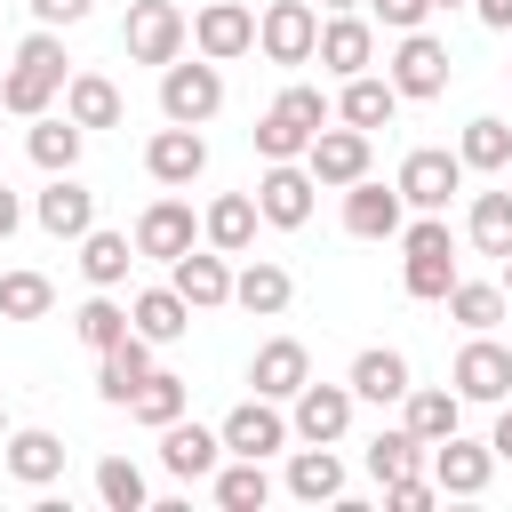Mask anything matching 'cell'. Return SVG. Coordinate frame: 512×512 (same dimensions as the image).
<instances>
[{
    "instance_id": "13",
    "label": "cell",
    "mask_w": 512,
    "mask_h": 512,
    "mask_svg": "<svg viewBox=\"0 0 512 512\" xmlns=\"http://www.w3.org/2000/svg\"><path fill=\"white\" fill-rule=\"evenodd\" d=\"M304 168H312V184H360L368 176V128H344V120H328L312 144H304Z\"/></svg>"
},
{
    "instance_id": "8",
    "label": "cell",
    "mask_w": 512,
    "mask_h": 512,
    "mask_svg": "<svg viewBox=\"0 0 512 512\" xmlns=\"http://www.w3.org/2000/svg\"><path fill=\"white\" fill-rule=\"evenodd\" d=\"M248 48H256V8H248V0H208V8L192 16V56L240 64Z\"/></svg>"
},
{
    "instance_id": "1",
    "label": "cell",
    "mask_w": 512,
    "mask_h": 512,
    "mask_svg": "<svg viewBox=\"0 0 512 512\" xmlns=\"http://www.w3.org/2000/svg\"><path fill=\"white\" fill-rule=\"evenodd\" d=\"M64 64H72V56H64V40H56L48 24H32V32H24V48H16V64H8V80H0V104H8L16 120H40V112L56 104V88L72 80Z\"/></svg>"
},
{
    "instance_id": "34",
    "label": "cell",
    "mask_w": 512,
    "mask_h": 512,
    "mask_svg": "<svg viewBox=\"0 0 512 512\" xmlns=\"http://www.w3.org/2000/svg\"><path fill=\"white\" fill-rule=\"evenodd\" d=\"M64 112H72L80 128H120L128 104H120V88H112L104 72H72V80H64Z\"/></svg>"
},
{
    "instance_id": "33",
    "label": "cell",
    "mask_w": 512,
    "mask_h": 512,
    "mask_svg": "<svg viewBox=\"0 0 512 512\" xmlns=\"http://www.w3.org/2000/svg\"><path fill=\"white\" fill-rule=\"evenodd\" d=\"M0 464H8L24 488H48V480L64 472V440L40 432V424H32V432H8V456H0Z\"/></svg>"
},
{
    "instance_id": "44",
    "label": "cell",
    "mask_w": 512,
    "mask_h": 512,
    "mask_svg": "<svg viewBox=\"0 0 512 512\" xmlns=\"http://www.w3.org/2000/svg\"><path fill=\"white\" fill-rule=\"evenodd\" d=\"M56 288L40 272H0V320H48Z\"/></svg>"
},
{
    "instance_id": "6",
    "label": "cell",
    "mask_w": 512,
    "mask_h": 512,
    "mask_svg": "<svg viewBox=\"0 0 512 512\" xmlns=\"http://www.w3.org/2000/svg\"><path fill=\"white\" fill-rule=\"evenodd\" d=\"M392 184H400V200H408L416 216H440V208H448V192H464V160H456L448 144H416V152L400 160V176H392Z\"/></svg>"
},
{
    "instance_id": "12",
    "label": "cell",
    "mask_w": 512,
    "mask_h": 512,
    "mask_svg": "<svg viewBox=\"0 0 512 512\" xmlns=\"http://www.w3.org/2000/svg\"><path fill=\"white\" fill-rule=\"evenodd\" d=\"M288 432H296V440H328V448H336V440L352 432V384H312V376H304V384H296V400H288Z\"/></svg>"
},
{
    "instance_id": "14",
    "label": "cell",
    "mask_w": 512,
    "mask_h": 512,
    "mask_svg": "<svg viewBox=\"0 0 512 512\" xmlns=\"http://www.w3.org/2000/svg\"><path fill=\"white\" fill-rule=\"evenodd\" d=\"M400 224H408L400 184H376V176L344 184V232H352V240H400Z\"/></svg>"
},
{
    "instance_id": "4",
    "label": "cell",
    "mask_w": 512,
    "mask_h": 512,
    "mask_svg": "<svg viewBox=\"0 0 512 512\" xmlns=\"http://www.w3.org/2000/svg\"><path fill=\"white\" fill-rule=\"evenodd\" d=\"M184 40H192V16L176 0H128V24H120L128 64H176Z\"/></svg>"
},
{
    "instance_id": "40",
    "label": "cell",
    "mask_w": 512,
    "mask_h": 512,
    "mask_svg": "<svg viewBox=\"0 0 512 512\" xmlns=\"http://www.w3.org/2000/svg\"><path fill=\"white\" fill-rule=\"evenodd\" d=\"M464 232H472L480 256H512V192H480L472 216H464Z\"/></svg>"
},
{
    "instance_id": "24",
    "label": "cell",
    "mask_w": 512,
    "mask_h": 512,
    "mask_svg": "<svg viewBox=\"0 0 512 512\" xmlns=\"http://www.w3.org/2000/svg\"><path fill=\"white\" fill-rule=\"evenodd\" d=\"M144 376H152V336H136V328H128L120 344H104V352H96V392H104L112 408H128V392H136Z\"/></svg>"
},
{
    "instance_id": "37",
    "label": "cell",
    "mask_w": 512,
    "mask_h": 512,
    "mask_svg": "<svg viewBox=\"0 0 512 512\" xmlns=\"http://www.w3.org/2000/svg\"><path fill=\"white\" fill-rule=\"evenodd\" d=\"M456 160H464V168H480V176H496V168H512V128H504L496 112H480V120H464V136H456Z\"/></svg>"
},
{
    "instance_id": "32",
    "label": "cell",
    "mask_w": 512,
    "mask_h": 512,
    "mask_svg": "<svg viewBox=\"0 0 512 512\" xmlns=\"http://www.w3.org/2000/svg\"><path fill=\"white\" fill-rule=\"evenodd\" d=\"M80 144H88V128H80L72 112H64V120H56V112H40V120H32V136H24V152H32V160H40L48 176L80 168Z\"/></svg>"
},
{
    "instance_id": "19",
    "label": "cell",
    "mask_w": 512,
    "mask_h": 512,
    "mask_svg": "<svg viewBox=\"0 0 512 512\" xmlns=\"http://www.w3.org/2000/svg\"><path fill=\"white\" fill-rule=\"evenodd\" d=\"M128 240H136V256H160V264H176V256L200 240V224H192V208H184V200H152V208L136 216V232H128Z\"/></svg>"
},
{
    "instance_id": "31",
    "label": "cell",
    "mask_w": 512,
    "mask_h": 512,
    "mask_svg": "<svg viewBox=\"0 0 512 512\" xmlns=\"http://www.w3.org/2000/svg\"><path fill=\"white\" fill-rule=\"evenodd\" d=\"M128 328L152 336V344H176V336L192 328V304H184L176 288H136V296H128Z\"/></svg>"
},
{
    "instance_id": "22",
    "label": "cell",
    "mask_w": 512,
    "mask_h": 512,
    "mask_svg": "<svg viewBox=\"0 0 512 512\" xmlns=\"http://www.w3.org/2000/svg\"><path fill=\"white\" fill-rule=\"evenodd\" d=\"M160 464L176 472V480H208L216 464H224V432H208V424H160Z\"/></svg>"
},
{
    "instance_id": "2",
    "label": "cell",
    "mask_w": 512,
    "mask_h": 512,
    "mask_svg": "<svg viewBox=\"0 0 512 512\" xmlns=\"http://www.w3.org/2000/svg\"><path fill=\"white\" fill-rule=\"evenodd\" d=\"M328 120H336V104H328L312 80H288V88L272 96V112L256 120V152H264V160H304V144H312Z\"/></svg>"
},
{
    "instance_id": "29",
    "label": "cell",
    "mask_w": 512,
    "mask_h": 512,
    "mask_svg": "<svg viewBox=\"0 0 512 512\" xmlns=\"http://www.w3.org/2000/svg\"><path fill=\"white\" fill-rule=\"evenodd\" d=\"M256 192H216L208 200V216H200V232H208V248H224V256H248V240H256Z\"/></svg>"
},
{
    "instance_id": "17",
    "label": "cell",
    "mask_w": 512,
    "mask_h": 512,
    "mask_svg": "<svg viewBox=\"0 0 512 512\" xmlns=\"http://www.w3.org/2000/svg\"><path fill=\"white\" fill-rule=\"evenodd\" d=\"M216 432H224V448H232V456H272V448H288V440H296V432H288V416H280V400H264V392H248Z\"/></svg>"
},
{
    "instance_id": "42",
    "label": "cell",
    "mask_w": 512,
    "mask_h": 512,
    "mask_svg": "<svg viewBox=\"0 0 512 512\" xmlns=\"http://www.w3.org/2000/svg\"><path fill=\"white\" fill-rule=\"evenodd\" d=\"M368 472H376V480H400V472H424V440H416L408 424H392V432H376V440H368Z\"/></svg>"
},
{
    "instance_id": "15",
    "label": "cell",
    "mask_w": 512,
    "mask_h": 512,
    "mask_svg": "<svg viewBox=\"0 0 512 512\" xmlns=\"http://www.w3.org/2000/svg\"><path fill=\"white\" fill-rule=\"evenodd\" d=\"M448 384H456L464 400H512V352H504V344H496L488 328H472V344L456 352Z\"/></svg>"
},
{
    "instance_id": "50",
    "label": "cell",
    "mask_w": 512,
    "mask_h": 512,
    "mask_svg": "<svg viewBox=\"0 0 512 512\" xmlns=\"http://www.w3.org/2000/svg\"><path fill=\"white\" fill-rule=\"evenodd\" d=\"M16 224H24V208H16V192H8V184H0V240H8V232H16Z\"/></svg>"
},
{
    "instance_id": "28",
    "label": "cell",
    "mask_w": 512,
    "mask_h": 512,
    "mask_svg": "<svg viewBox=\"0 0 512 512\" xmlns=\"http://www.w3.org/2000/svg\"><path fill=\"white\" fill-rule=\"evenodd\" d=\"M392 112H400V88H392V80H376V72H352V80H344V96H336V120H344V128H368V136H376V128H392Z\"/></svg>"
},
{
    "instance_id": "49",
    "label": "cell",
    "mask_w": 512,
    "mask_h": 512,
    "mask_svg": "<svg viewBox=\"0 0 512 512\" xmlns=\"http://www.w3.org/2000/svg\"><path fill=\"white\" fill-rule=\"evenodd\" d=\"M488 448H496V464H512V400H504V416H496V432H488Z\"/></svg>"
},
{
    "instance_id": "11",
    "label": "cell",
    "mask_w": 512,
    "mask_h": 512,
    "mask_svg": "<svg viewBox=\"0 0 512 512\" xmlns=\"http://www.w3.org/2000/svg\"><path fill=\"white\" fill-rule=\"evenodd\" d=\"M312 168H296V160H264V176H256V216L264 224H280V232H296V224H312Z\"/></svg>"
},
{
    "instance_id": "43",
    "label": "cell",
    "mask_w": 512,
    "mask_h": 512,
    "mask_svg": "<svg viewBox=\"0 0 512 512\" xmlns=\"http://www.w3.org/2000/svg\"><path fill=\"white\" fill-rule=\"evenodd\" d=\"M96 496H104L112 512H144V504H152V480H144L128 456H104V464H96Z\"/></svg>"
},
{
    "instance_id": "21",
    "label": "cell",
    "mask_w": 512,
    "mask_h": 512,
    "mask_svg": "<svg viewBox=\"0 0 512 512\" xmlns=\"http://www.w3.org/2000/svg\"><path fill=\"white\" fill-rule=\"evenodd\" d=\"M400 424L432 448V440H448V432L464 424V392H456V384H408V392H400Z\"/></svg>"
},
{
    "instance_id": "20",
    "label": "cell",
    "mask_w": 512,
    "mask_h": 512,
    "mask_svg": "<svg viewBox=\"0 0 512 512\" xmlns=\"http://www.w3.org/2000/svg\"><path fill=\"white\" fill-rule=\"evenodd\" d=\"M168 288H176L192 312H216V304H232V264H224V248H216V256L184 248V256L168 264Z\"/></svg>"
},
{
    "instance_id": "48",
    "label": "cell",
    "mask_w": 512,
    "mask_h": 512,
    "mask_svg": "<svg viewBox=\"0 0 512 512\" xmlns=\"http://www.w3.org/2000/svg\"><path fill=\"white\" fill-rule=\"evenodd\" d=\"M472 16H480L488 32H512V0H472Z\"/></svg>"
},
{
    "instance_id": "10",
    "label": "cell",
    "mask_w": 512,
    "mask_h": 512,
    "mask_svg": "<svg viewBox=\"0 0 512 512\" xmlns=\"http://www.w3.org/2000/svg\"><path fill=\"white\" fill-rule=\"evenodd\" d=\"M424 472H432V488H440V496H480V488H488V472H496V448H488V440L448 432V440H432V448H424Z\"/></svg>"
},
{
    "instance_id": "38",
    "label": "cell",
    "mask_w": 512,
    "mask_h": 512,
    "mask_svg": "<svg viewBox=\"0 0 512 512\" xmlns=\"http://www.w3.org/2000/svg\"><path fill=\"white\" fill-rule=\"evenodd\" d=\"M440 304H448L456 328H496V320H504V288H496V280H448Z\"/></svg>"
},
{
    "instance_id": "53",
    "label": "cell",
    "mask_w": 512,
    "mask_h": 512,
    "mask_svg": "<svg viewBox=\"0 0 512 512\" xmlns=\"http://www.w3.org/2000/svg\"><path fill=\"white\" fill-rule=\"evenodd\" d=\"M0 440H8V408H0Z\"/></svg>"
},
{
    "instance_id": "18",
    "label": "cell",
    "mask_w": 512,
    "mask_h": 512,
    "mask_svg": "<svg viewBox=\"0 0 512 512\" xmlns=\"http://www.w3.org/2000/svg\"><path fill=\"white\" fill-rule=\"evenodd\" d=\"M144 168H152V184H168V192H176V184H192V176L208 168V136H200V128H184V120H168V128L144 144Z\"/></svg>"
},
{
    "instance_id": "51",
    "label": "cell",
    "mask_w": 512,
    "mask_h": 512,
    "mask_svg": "<svg viewBox=\"0 0 512 512\" xmlns=\"http://www.w3.org/2000/svg\"><path fill=\"white\" fill-rule=\"evenodd\" d=\"M496 288H504V304H512V256H496Z\"/></svg>"
},
{
    "instance_id": "5",
    "label": "cell",
    "mask_w": 512,
    "mask_h": 512,
    "mask_svg": "<svg viewBox=\"0 0 512 512\" xmlns=\"http://www.w3.org/2000/svg\"><path fill=\"white\" fill-rule=\"evenodd\" d=\"M160 112L168 120H184V128H208L216 112H224V72L208 64V56H176V64H160Z\"/></svg>"
},
{
    "instance_id": "36",
    "label": "cell",
    "mask_w": 512,
    "mask_h": 512,
    "mask_svg": "<svg viewBox=\"0 0 512 512\" xmlns=\"http://www.w3.org/2000/svg\"><path fill=\"white\" fill-rule=\"evenodd\" d=\"M216 504H224V512H264V504H272V472H264V456H232V464H216Z\"/></svg>"
},
{
    "instance_id": "23",
    "label": "cell",
    "mask_w": 512,
    "mask_h": 512,
    "mask_svg": "<svg viewBox=\"0 0 512 512\" xmlns=\"http://www.w3.org/2000/svg\"><path fill=\"white\" fill-rule=\"evenodd\" d=\"M288 296H296V280H288V264H272V256H248V264L232 272V304L256 312V320H280Z\"/></svg>"
},
{
    "instance_id": "54",
    "label": "cell",
    "mask_w": 512,
    "mask_h": 512,
    "mask_svg": "<svg viewBox=\"0 0 512 512\" xmlns=\"http://www.w3.org/2000/svg\"><path fill=\"white\" fill-rule=\"evenodd\" d=\"M432 8H456V0H432Z\"/></svg>"
},
{
    "instance_id": "47",
    "label": "cell",
    "mask_w": 512,
    "mask_h": 512,
    "mask_svg": "<svg viewBox=\"0 0 512 512\" xmlns=\"http://www.w3.org/2000/svg\"><path fill=\"white\" fill-rule=\"evenodd\" d=\"M24 8H32V24H48V32H64V24H80V16L96 8V0H24Z\"/></svg>"
},
{
    "instance_id": "30",
    "label": "cell",
    "mask_w": 512,
    "mask_h": 512,
    "mask_svg": "<svg viewBox=\"0 0 512 512\" xmlns=\"http://www.w3.org/2000/svg\"><path fill=\"white\" fill-rule=\"evenodd\" d=\"M352 400H376V408H392L400 392H408V352H392V344H368L360 360H352Z\"/></svg>"
},
{
    "instance_id": "39",
    "label": "cell",
    "mask_w": 512,
    "mask_h": 512,
    "mask_svg": "<svg viewBox=\"0 0 512 512\" xmlns=\"http://www.w3.org/2000/svg\"><path fill=\"white\" fill-rule=\"evenodd\" d=\"M128 416H136V424H152V432H160V424H176V416H184V376L152 368V376L128 392Z\"/></svg>"
},
{
    "instance_id": "9",
    "label": "cell",
    "mask_w": 512,
    "mask_h": 512,
    "mask_svg": "<svg viewBox=\"0 0 512 512\" xmlns=\"http://www.w3.org/2000/svg\"><path fill=\"white\" fill-rule=\"evenodd\" d=\"M312 40H320V8H312V0H264L256 48H264L272 64H312Z\"/></svg>"
},
{
    "instance_id": "25",
    "label": "cell",
    "mask_w": 512,
    "mask_h": 512,
    "mask_svg": "<svg viewBox=\"0 0 512 512\" xmlns=\"http://www.w3.org/2000/svg\"><path fill=\"white\" fill-rule=\"evenodd\" d=\"M304 376H312V352H304L296 336H272V344H256V360H248V384H256L264 400H296Z\"/></svg>"
},
{
    "instance_id": "16",
    "label": "cell",
    "mask_w": 512,
    "mask_h": 512,
    "mask_svg": "<svg viewBox=\"0 0 512 512\" xmlns=\"http://www.w3.org/2000/svg\"><path fill=\"white\" fill-rule=\"evenodd\" d=\"M312 56H320V64L336 72V80H352V72H368V64H376V24H368L360 8H336V16L320 24Z\"/></svg>"
},
{
    "instance_id": "41",
    "label": "cell",
    "mask_w": 512,
    "mask_h": 512,
    "mask_svg": "<svg viewBox=\"0 0 512 512\" xmlns=\"http://www.w3.org/2000/svg\"><path fill=\"white\" fill-rule=\"evenodd\" d=\"M72 336L88 344V352H104V344H120L128 336V304H112V288H96L80 312H72Z\"/></svg>"
},
{
    "instance_id": "46",
    "label": "cell",
    "mask_w": 512,
    "mask_h": 512,
    "mask_svg": "<svg viewBox=\"0 0 512 512\" xmlns=\"http://www.w3.org/2000/svg\"><path fill=\"white\" fill-rule=\"evenodd\" d=\"M360 8H368L384 32H416V24L432 16V0H360Z\"/></svg>"
},
{
    "instance_id": "26",
    "label": "cell",
    "mask_w": 512,
    "mask_h": 512,
    "mask_svg": "<svg viewBox=\"0 0 512 512\" xmlns=\"http://www.w3.org/2000/svg\"><path fill=\"white\" fill-rule=\"evenodd\" d=\"M40 232H56V240H80L88 224H96V192L88 184H72V168L64 176H48V192H40Z\"/></svg>"
},
{
    "instance_id": "7",
    "label": "cell",
    "mask_w": 512,
    "mask_h": 512,
    "mask_svg": "<svg viewBox=\"0 0 512 512\" xmlns=\"http://www.w3.org/2000/svg\"><path fill=\"white\" fill-rule=\"evenodd\" d=\"M384 80L400 88V104H424V96H440V88H448V40H432L424 24H416V32H400V48H392Z\"/></svg>"
},
{
    "instance_id": "27",
    "label": "cell",
    "mask_w": 512,
    "mask_h": 512,
    "mask_svg": "<svg viewBox=\"0 0 512 512\" xmlns=\"http://www.w3.org/2000/svg\"><path fill=\"white\" fill-rule=\"evenodd\" d=\"M288 496H296V504H336V496H344V464H336L328 440H304V448L288 456Z\"/></svg>"
},
{
    "instance_id": "3",
    "label": "cell",
    "mask_w": 512,
    "mask_h": 512,
    "mask_svg": "<svg viewBox=\"0 0 512 512\" xmlns=\"http://www.w3.org/2000/svg\"><path fill=\"white\" fill-rule=\"evenodd\" d=\"M448 280H456V240H448V224H440V216L400 224V288H408L416 304H440Z\"/></svg>"
},
{
    "instance_id": "45",
    "label": "cell",
    "mask_w": 512,
    "mask_h": 512,
    "mask_svg": "<svg viewBox=\"0 0 512 512\" xmlns=\"http://www.w3.org/2000/svg\"><path fill=\"white\" fill-rule=\"evenodd\" d=\"M432 496H440L432 472H400V480H384V504H392V512H432Z\"/></svg>"
},
{
    "instance_id": "52",
    "label": "cell",
    "mask_w": 512,
    "mask_h": 512,
    "mask_svg": "<svg viewBox=\"0 0 512 512\" xmlns=\"http://www.w3.org/2000/svg\"><path fill=\"white\" fill-rule=\"evenodd\" d=\"M328 8H360V0H328Z\"/></svg>"
},
{
    "instance_id": "35",
    "label": "cell",
    "mask_w": 512,
    "mask_h": 512,
    "mask_svg": "<svg viewBox=\"0 0 512 512\" xmlns=\"http://www.w3.org/2000/svg\"><path fill=\"white\" fill-rule=\"evenodd\" d=\"M128 264H136V240L128 232H80V272H88V288H120L128 280Z\"/></svg>"
}]
</instances>
